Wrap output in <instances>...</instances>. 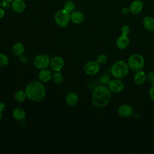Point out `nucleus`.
<instances>
[{
	"instance_id": "nucleus-27",
	"label": "nucleus",
	"mask_w": 154,
	"mask_h": 154,
	"mask_svg": "<svg viewBox=\"0 0 154 154\" xmlns=\"http://www.w3.org/2000/svg\"><path fill=\"white\" fill-rule=\"evenodd\" d=\"M146 81L152 85H154V72H149L146 74Z\"/></svg>"
},
{
	"instance_id": "nucleus-26",
	"label": "nucleus",
	"mask_w": 154,
	"mask_h": 154,
	"mask_svg": "<svg viewBox=\"0 0 154 154\" xmlns=\"http://www.w3.org/2000/svg\"><path fill=\"white\" fill-rule=\"evenodd\" d=\"M96 61L100 64H105L108 61V57L104 54H100L97 55L96 58Z\"/></svg>"
},
{
	"instance_id": "nucleus-39",
	"label": "nucleus",
	"mask_w": 154,
	"mask_h": 154,
	"mask_svg": "<svg viewBox=\"0 0 154 154\" xmlns=\"http://www.w3.org/2000/svg\"><path fill=\"white\" fill-rule=\"evenodd\" d=\"M26 1H29V0H26Z\"/></svg>"
},
{
	"instance_id": "nucleus-4",
	"label": "nucleus",
	"mask_w": 154,
	"mask_h": 154,
	"mask_svg": "<svg viewBox=\"0 0 154 154\" xmlns=\"http://www.w3.org/2000/svg\"><path fill=\"white\" fill-rule=\"evenodd\" d=\"M127 63L129 69L135 72L143 69L144 66L145 60L143 56L141 54H134L129 56Z\"/></svg>"
},
{
	"instance_id": "nucleus-13",
	"label": "nucleus",
	"mask_w": 154,
	"mask_h": 154,
	"mask_svg": "<svg viewBox=\"0 0 154 154\" xmlns=\"http://www.w3.org/2000/svg\"><path fill=\"white\" fill-rule=\"evenodd\" d=\"M11 6L13 11L17 13H21L26 9V4L23 0H14Z\"/></svg>"
},
{
	"instance_id": "nucleus-31",
	"label": "nucleus",
	"mask_w": 154,
	"mask_h": 154,
	"mask_svg": "<svg viewBox=\"0 0 154 154\" xmlns=\"http://www.w3.org/2000/svg\"><path fill=\"white\" fill-rule=\"evenodd\" d=\"M121 12H122V14H128L129 12H130V10H129V8H126V7H123L122 9V10H121Z\"/></svg>"
},
{
	"instance_id": "nucleus-6",
	"label": "nucleus",
	"mask_w": 154,
	"mask_h": 154,
	"mask_svg": "<svg viewBox=\"0 0 154 154\" xmlns=\"http://www.w3.org/2000/svg\"><path fill=\"white\" fill-rule=\"evenodd\" d=\"M33 64L37 69L40 70L47 69L50 66V59L45 54L38 55L34 58Z\"/></svg>"
},
{
	"instance_id": "nucleus-5",
	"label": "nucleus",
	"mask_w": 154,
	"mask_h": 154,
	"mask_svg": "<svg viewBox=\"0 0 154 154\" xmlns=\"http://www.w3.org/2000/svg\"><path fill=\"white\" fill-rule=\"evenodd\" d=\"M54 19L57 24L61 28L66 27L70 20V14L64 9L58 10L54 16Z\"/></svg>"
},
{
	"instance_id": "nucleus-1",
	"label": "nucleus",
	"mask_w": 154,
	"mask_h": 154,
	"mask_svg": "<svg viewBox=\"0 0 154 154\" xmlns=\"http://www.w3.org/2000/svg\"><path fill=\"white\" fill-rule=\"evenodd\" d=\"M111 99V92L104 85L96 87L92 93L91 102L93 105L98 108H102L107 106Z\"/></svg>"
},
{
	"instance_id": "nucleus-12",
	"label": "nucleus",
	"mask_w": 154,
	"mask_h": 154,
	"mask_svg": "<svg viewBox=\"0 0 154 154\" xmlns=\"http://www.w3.org/2000/svg\"><path fill=\"white\" fill-rule=\"evenodd\" d=\"M143 8V3L140 0H134L129 5L130 12L132 14H137L140 13Z\"/></svg>"
},
{
	"instance_id": "nucleus-25",
	"label": "nucleus",
	"mask_w": 154,
	"mask_h": 154,
	"mask_svg": "<svg viewBox=\"0 0 154 154\" xmlns=\"http://www.w3.org/2000/svg\"><path fill=\"white\" fill-rule=\"evenodd\" d=\"M110 80V76L107 73L102 75L99 78V82L101 84V85H107Z\"/></svg>"
},
{
	"instance_id": "nucleus-32",
	"label": "nucleus",
	"mask_w": 154,
	"mask_h": 154,
	"mask_svg": "<svg viewBox=\"0 0 154 154\" xmlns=\"http://www.w3.org/2000/svg\"><path fill=\"white\" fill-rule=\"evenodd\" d=\"M6 105L3 102H0V111L2 112L5 109Z\"/></svg>"
},
{
	"instance_id": "nucleus-20",
	"label": "nucleus",
	"mask_w": 154,
	"mask_h": 154,
	"mask_svg": "<svg viewBox=\"0 0 154 154\" xmlns=\"http://www.w3.org/2000/svg\"><path fill=\"white\" fill-rule=\"evenodd\" d=\"M12 52L16 56H20L25 52V46L21 42H16L12 46Z\"/></svg>"
},
{
	"instance_id": "nucleus-18",
	"label": "nucleus",
	"mask_w": 154,
	"mask_h": 154,
	"mask_svg": "<svg viewBox=\"0 0 154 154\" xmlns=\"http://www.w3.org/2000/svg\"><path fill=\"white\" fill-rule=\"evenodd\" d=\"M134 82L137 85H142L146 81V74L141 70L135 72L134 76Z\"/></svg>"
},
{
	"instance_id": "nucleus-37",
	"label": "nucleus",
	"mask_w": 154,
	"mask_h": 154,
	"mask_svg": "<svg viewBox=\"0 0 154 154\" xmlns=\"http://www.w3.org/2000/svg\"><path fill=\"white\" fill-rule=\"evenodd\" d=\"M1 2H1V0H0V7L1 6Z\"/></svg>"
},
{
	"instance_id": "nucleus-24",
	"label": "nucleus",
	"mask_w": 154,
	"mask_h": 154,
	"mask_svg": "<svg viewBox=\"0 0 154 154\" xmlns=\"http://www.w3.org/2000/svg\"><path fill=\"white\" fill-rule=\"evenodd\" d=\"M54 82L56 84H60L63 82L64 78L63 75L60 72H54L52 74V78Z\"/></svg>"
},
{
	"instance_id": "nucleus-10",
	"label": "nucleus",
	"mask_w": 154,
	"mask_h": 154,
	"mask_svg": "<svg viewBox=\"0 0 154 154\" xmlns=\"http://www.w3.org/2000/svg\"><path fill=\"white\" fill-rule=\"evenodd\" d=\"M117 112L121 117L124 118H128L133 115L134 108L131 105L123 104L118 108Z\"/></svg>"
},
{
	"instance_id": "nucleus-33",
	"label": "nucleus",
	"mask_w": 154,
	"mask_h": 154,
	"mask_svg": "<svg viewBox=\"0 0 154 154\" xmlns=\"http://www.w3.org/2000/svg\"><path fill=\"white\" fill-rule=\"evenodd\" d=\"M10 3L9 2H7V1H2V2H1V6L2 7H8L9 5H10Z\"/></svg>"
},
{
	"instance_id": "nucleus-22",
	"label": "nucleus",
	"mask_w": 154,
	"mask_h": 154,
	"mask_svg": "<svg viewBox=\"0 0 154 154\" xmlns=\"http://www.w3.org/2000/svg\"><path fill=\"white\" fill-rule=\"evenodd\" d=\"M75 8V2L72 0L67 1L64 5V10H66L67 12L71 13L73 11H74Z\"/></svg>"
},
{
	"instance_id": "nucleus-38",
	"label": "nucleus",
	"mask_w": 154,
	"mask_h": 154,
	"mask_svg": "<svg viewBox=\"0 0 154 154\" xmlns=\"http://www.w3.org/2000/svg\"><path fill=\"white\" fill-rule=\"evenodd\" d=\"M153 34H154V29L153 30Z\"/></svg>"
},
{
	"instance_id": "nucleus-30",
	"label": "nucleus",
	"mask_w": 154,
	"mask_h": 154,
	"mask_svg": "<svg viewBox=\"0 0 154 154\" xmlns=\"http://www.w3.org/2000/svg\"><path fill=\"white\" fill-rule=\"evenodd\" d=\"M20 60L23 63H26L28 62V58L26 55L22 54V55L20 56Z\"/></svg>"
},
{
	"instance_id": "nucleus-36",
	"label": "nucleus",
	"mask_w": 154,
	"mask_h": 154,
	"mask_svg": "<svg viewBox=\"0 0 154 154\" xmlns=\"http://www.w3.org/2000/svg\"><path fill=\"white\" fill-rule=\"evenodd\" d=\"M2 1H7V2H12V1H14V0H2Z\"/></svg>"
},
{
	"instance_id": "nucleus-11",
	"label": "nucleus",
	"mask_w": 154,
	"mask_h": 154,
	"mask_svg": "<svg viewBox=\"0 0 154 154\" xmlns=\"http://www.w3.org/2000/svg\"><path fill=\"white\" fill-rule=\"evenodd\" d=\"M130 43V39L128 35L121 34L116 40V45L120 49H125Z\"/></svg>"
},
{
	"instance_id": "nucleus-7",
	"label": "nucleus",
	"mask_w": 154,
	"mask_h": 154,
	"mask_svg": "<svg viewBox=\"0 0 154 154\" xmlns=\"http://www.w3.org/2000/svg\"><path fill=\"white\" fill-rule=\"evenodd\" d=\"M107 85L110 91L113 93H120L125 89V84L121 79H111Z\"/></svg>"
},
{
	"instance_id": "nucleus-16",
	"label": "nucleus",
	"mask_w": 154,
	"mask_h": 154,
	"mask_svg": "<svg viewBox=\"0 0 154 154\" xmlns=\"http://www.w3.org/2000/svg\"><path fill=\"white\" fill-rule=\"evenodd\" d=\"M38 76L40 81L43 82H48L52 78V73L47 69H42L38 73Z\"/></svg>"
},
{
	"instance_id": "nucleus-2",
	"label": "nucleus",
	"mask_w": 154,
	"mask_h": 154,
	"mask_svg": "<svg viewBox=\"0 0 154 154\" xmlns=\"http://www.w3.org/2000/svg\"><path fill=\"white\" fill-rule=\"evenodd\" d=\"M25 91L27 97L32 102H40L45 97L46 90L41 82L33 81L30 82L26 87Z\"/></svg>"
},
{
	"instance_id": "nucleus-29",
	"label": "nucleus",
	"mask_w": 154,
	"mask_h": 154,
	"mask_svg": "<svg viewBox=\"0 0 154 154\" xmlns=\"http://www.w3.org/2000/svg\"><path fill=\"white\" fill-rule=\"evenodd\" d=\"M149 95L151 100L154 101V85H152V87L149 90Z\"/></svg>"
},
{
	"instance_id": "nucleus-9",
	"label": "nucleus",
	"mask_w": 154,
	"mask_h": 154,
	"mask_svg": "<svg viewBox=\"0 0 154 154\" xmlns=\"http://www.w3.org/2000/svg\"><path fill=\"white\" fill-rule=\"evenodd\" d=\"M64 66V60L61 56L54 57L50 61V67L54 72H60Z\"/></svg>"
},
{
	"instance_id": "nucleus-28",
	"label": "nucleus",
	"mask_w": 154,
	"mask_h": 154,
	"mask_svg": "<svg viewBox=\"0 0 154 154\" xmlns=\"http://www.w3.org/2000/svg\"><path fill=\"white\" fill-rule=\"evenodd\" d=\"M120 31H121V34L122 35H128L130 33V31H131L130 27L127 25H124L121 27Z\"/></svg>"
},
{
	"instance_id": "nucleus-34",
	"label": "nucleus",
	"mask_w": 154,
	"mask_h": 154,
	"mask_svg": "<svg viewBox=\"0 0 154 154\" xmlns=\"http://www.w3.org/2000/svg\"><path fill=\"white\" fill-rule=\"evenodd\" d=\"M5 15V11L2 8H0V19L2 18Z\"/></svg>"
},
{
	"instance_id": "nucleus-8",
	"label": "nucleus",
	"mask_w": 154,
	"mask_h": 154,
	"mask_svg": "<svg viewBox=\"0 0 154 154\" xmlns=\"http://www.w3.org/2000/svg\"><path fill=\"white\" fill-rule=\"evenodd\" d=\"M84 70L85 73L88 75H95L100 70V64H99L96 60L88 61L84 65Z\"/></svg>"
},
{
	"instance_id": "nucleus-35",
	"label": "nucleus",
	"mask_w": 154,
	"mask_h": 154,
	"mask_svg": "<svg viewBox=\"0 0 154 154\" xmlns=\"http://www.w3.org/2000/svg\"><path fill=\"white\" fill-rule=\"evenodd\" d=\"M2 117V112L0 111V121L1 120V119Z\"/></svg>"
},
{
	"instance_id": "nucleus-3",
	"label": "nucleus",
	"mask_w": 154,
	"mask_h": 154,
	"mask_svg": "<svg viewBox=\"0 0 154 154\" xmlns=\"http://www.w3.org/2000/svg\"><path fill=\"white\" fill-rule=\"evenodd\" d=\"M129 68L127 62L124 60L115 61L111 67L110 72L113 77L117 79H123L128 75Z\"/></svg>"
},
{
	"instance_id": "nucleus-19",
	"label": "nucleus",
	"mask_w": 154,
	"mask_h": 154,
	"mask_svg": "<svg viewBox=\"0 0 154 154\" xmlns=\"http://www.w3.org/2000/svg\"><path fill=\"white\" fill-rule=\"evenodd\" d=\"M144 28L148 31H153L154 29V18L152 16H146L143 20Z\"/></svg>"
},
{
	"instance_id": "nucleus-17",
	"label": "nucleus",
	"mask_w": 154,
	"mask_h": 154,
	"mask_svg": "<svg viewBox=\"0 0 154 154\" xmlns=\"http://www.w3.org/2000/svg\"><path fill=\"white\" fill-rule=\"evenodd\" d=\"M84 15L81 11H75L70 13V20L75 24L81 23L84 20Z\"/></svg>"
},
{
	"instance_id": "nucleus-23",
	"label": "nucleus",
	"mask_w": 154,
	"mask_h": 154,
	"mask_svg": "<svg viewBox=\"0 0 154 154\" xmlns=\"http://www.w3.org/2000/svg\"><path fill=\"white\" fill-rule=\"evenodd\" d=\"M9 63L8 56L3 53H0V68L5 67Z\"/></svg>"
},
{
	"instance_id": "nucleus-21",
	"label": "nucleus",
	"mask_w": 154,
	"mask_h": 154,
	"mask_svg": "<svg viewBox=\"0 0 154 154\" xmlns=\"http://www.w3.org/2000/svg\"><path fill=\"white\" fill-rule=\"evenodd\" d=\"M27 97L25 91L18 90L14 94V100L17 102H22Z\"/></svg>"
},
{
	"instance_id": "nucleus-15",
	"label": "nucleus",
	"mask_w": 154,
	"mask_h": 154,
	"mask_svg": "<svg viewBox=\"0 0 154 154\" xmlns=\"http://www.w3.org/2000/svg\"><path fill=\"white\" fill-rule=\"evenodd\" d=\"M12 116L14 120L20 122L25 119L26 114L23 108H16L13 110L12 112Z\"/></svg>"
},
{
	"instance_id": "nucleus-14",
	"label": "nucleus",
	"mask_w": 154,
	"mask_h": 154,
	"mask_svg": "<svg viewBox=\"0 0 154 154\" xmlns=\"http://www.w3.org/2000/svg\"><path fill=\"white\" fill-rule=\"evenodd\" d=\"M66 102L69 106H75L78 103L79 98L78 95L74 92L69 93L66 96Z\"/></svg>"
}]
</instances>
